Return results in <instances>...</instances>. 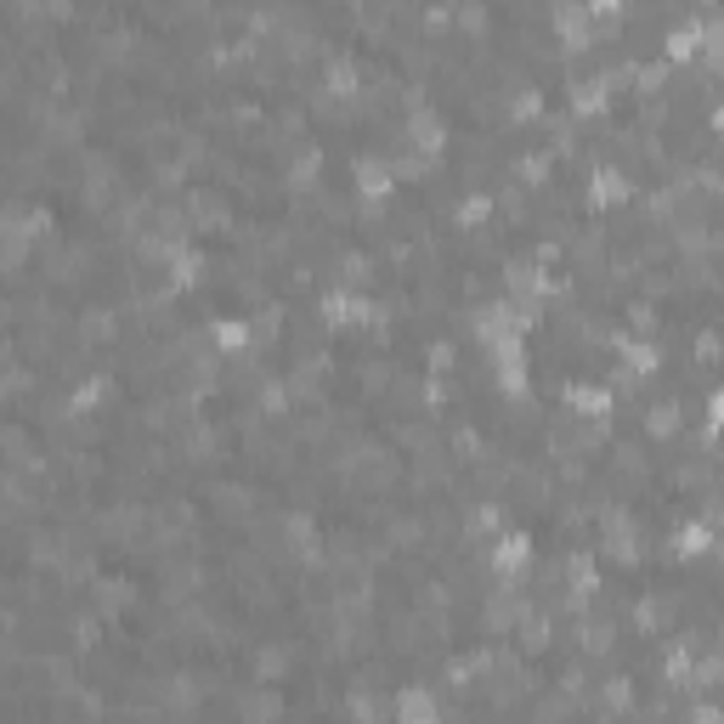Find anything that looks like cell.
<instances>
[{
    "mask_svg": "<svg viewBox=\"0 0 724 724\" xmlns=\"http://www.w3.org/2000/svg\"><path fill=\"white\" fill-rule=\"evenodd\" d=\"M318 312H323V323H329V329H369L380 306H374V300L362 294V289H345V283H340V289H323Z\"/></svg>",
    "mask_w": 724,
    "mask_h": 724,
    "instance_id": "obj_1",
    "label": "cell"
},
{
    "mask_svg": "<svg viewBox=\"0 0 724 724\" xmlns=\"http://www.w3.org/2000/svg\"><path fill=\"white\" fill-rule=\"evenodd\" d=\"M589 210H623V204H634V181L617 170V164H600L594 175H589Z\"/></svg>",
    "mask_w": 724,
    "mask_h": 724,
    "instance_id": "obj_2",
    "label": "cell"
},
{
    "mask_svg": "<svg viewBox=\"0 0 724 724\" xmlns=\"http://www.w3.org/2000/svg\"><path fill=\"white\" fill-rule=\"evenodd\" d=\"M532 561H537V543L526 537V532H499L493 537V572L499 577H521V572H532Z\"/></svg>",
    "mask_w": 724,
    "mask_h": 724,
    "instance_id": "obj_3",
    "label": "cell"
},
{
    "mask_svg": "<svg viewBox=\"0 0 724 724\" xmlns=\"http://www.w3.org/2000/svg\"><path fill=\"white\" fill-rule=\"evenodd\" d=\"M318 181H323V148L318 142H294V153L283 164V188L289 193H318Z\"/></svg>",
    "mask_w": 724,
    "mask_h": 724,
    "instance_id": "obj_4",
    "label": "cell"
},
{
    "mask_svg": "<svg viewBox=\"0 0 724 724\" xmlns=\"http://www.w3.org/2000/svg\"><path fill=\"white\" fill-rule=\"evenodd\" d=\"M204 340H210L215 356H250V351H255L250 318H210V323H204Z\"/></svg>",
    "mask_w": 724,
    "mask_h": 724,
    "instance_id": "obj_5",
    "label": "cell"
},
{
    "mask_svg": "<svg viewBox=\"0 0 724 724\" xmlns=\"http://www.w3.org/2000/svg\"><path fill=\"white\" fill-rule=\"evenodd\" d=\"M351 175H356V199L362 204H385L396 193V175L385 159H351Z\"/></svg>",
    "mask_w": 724,
    "mask_h": 724,
    "instance_id": "obj_6",
    "label": "cell"
},
{
    "mask_svg": "<svg viewBox=\"0 0 724 724\" xmlns=\"http://www.w3.org/2000/svg\"><path fill=\"white\" fill-rule=\"evenodd\" d=\"M566 108H572V119H600L612 108V91H606V80L600 74H589V80H572L566 86Z\"/></svg>",
    "mask_w": 724,
    "mask_h": 724,
    "instance_id": "obj_7",
    "label": "cell"
},
{
    "mask_svg": "<svg viewBox=\"0 0 724 724\" xmlns=\"http://www.w3.org/2000/svg\"><path fill=\"white\" fill-rule=\"evenodd\" d=\"M561 402H566V413H577V419H606V425H612V391L606 385H566L561 391Z\"/></svg>",
    "mask_w": 724,
    "mask_h": 724,
    "instance_id": "obj_8",
    "label": "cell"
},
{
    "mask_svg": "<svg viewBox=\"0 0 724 724\" xmlns=\"http://www.w3.org/2000/svg\"><path fill=\"white\" fill-rule=\"evenodd\" d=\"M521 612H526V600L515 589H499V594H487V606H481V623H487L493 634H510L521 623Z\"/></svg>",
    "mask_w": 724,
    "mask_h": 724,
    "instance_id": "obj_9",
    "label": "cell"
},
{
    "mask_svg": "<svg viewBox=\"0 0 724 724\" xmlns=\"http://www.w3.org/2000/svg\"><path fill=\"white\" fill-rule=\"evenodd\" d=\"M91 606H97V617H102V623H113L125 606H137V589H131L125 577H102V583L91 589Z\"/></svg>",
    "mask_w": 724,
    "mask_h": 724,
    "instance_id": "obj_10",
    "label": "cell"
},
{
    "mask_svg": "<svg viewBox=\"0 0 724 724\" xmlns=\"http://www.w3.org/2000/svg\"><path fill=\"white\" fill-rule=\"evenodd\" d=\"M572 634H577V651H583V656H606V651L617 645V629H612L606 617H589V612H577V629H572Z\"/></svg>",
    "mask_w": 724,
    "mask_h": 724,
    "instance_id": "obj_11",
    "label": "cell"
},
{
    "mask_svg": "<svg viewBox=\"0 0 724 724\" xmlns=\"http://www.w3.org/2000/svg\"><path fill=\"white\" fill-rule=\"evenodd\" d=\"M119 334V318L108 312V306H86L80 318H74V340L80 345H108Z\"/></svg>",
    "mask_w": 724,
    "mask_h": 724,
    "instance_id": "obj_12",
    "label": "cell"
},
{
    "mask_svg": "<svg viewBox=\"0 0 724 724\" xmlns=\"http://www.w3.org/2000/svg\"><path fill=\"white\" fill-rule=\"evenodd\" d=\"M685 431V408L680 402H651L645 408V436L651 442H674Z\"/></svg>",
    "mask_w": 724,
    "mask_h": 724,
    "instance_id": "obj_13",
    "label": "cell"
},
{
    "mask_svg": "<svg viewBox=\"0 0 724 724\" xmlns=\"http://www.w3.org/2000/svg\"><path fill=\"white\" fill-rule=\"evenodd\" d=\"M108 391H113V380H108V374H91V380L74 385V396H69L63 413H69V419H86V413H97V408L108 402Z\"/></svg>",
    "mask_w": 724,
    "mask_h": 724,
    "instance_id": "obj_14",
    "label": "cell"
},
{
    "mask_svg": "<svg viewBox=\"0 0 724 724\" xmlns=\"http://www.w3.org/2000/svg\"><path fill=\"white\" fill-rule=\"evenodd\" d=\"M521 651L526 656H537V651H550L555 645V617H537V612H521Z\"/></svg>",
    "mask_w": 724,
    "mask_h": 724,
    "instance_id": "obj_15",
    "label": "cell"
},
{
    "mask_svg": "<svg viewBox=\"0 0 724 724\" xmlns=\"http://www.w3.org/2000/svg\"><path fill=\"white\" fill-rule=\"evenodd\" d=\"M668 543H674V555H680V561H696V555L713 550V526H707V521H691V526H680Z\"/></svg>",
    "mask_w": 724,
    "mask_h": 724,
    "instance_id": "obj_16",
    "label": "cell"
},
{
    "mask_svg": "<svg viewBox=\"0 0 724 724\" xmlns=\"http://www.w3.org/2000/svg\"><path fill=\"white\" fill-rule=\"evenodd\" d=\"M550 175H555L550 153H521L515 159V188H550Z\"/></svg>",
    "mask_w": 724,
    "mask_h": 724,
    "instance_id": "obj_17",
    "label": "cell"
},
{
    "mask_svg": "<svg viewBox=\"0 0 724 724\" xmlns=\"http://www.w3.org/2000/svg\"><path fill=\"white\" fill-rule=\"evenodd\" d=\"M504 521H510V504H504V499L470 504V532H475V537H481V532H504Z\"/></svg>",
    "mask_w": 724,
    "mask_h": 724,
    "instance_id": "obj_18",
    "label": "cell"
},
{
    "mask_svg": "<svg viewBox=\"0 0 724 724\" xmlns=\"http://www.w3.org/2000/svg\"><path fill=\"white\" fill-rule=\"evenodd\" d=\"M283 674H289V651H283V645H261V651H255V680H261V685H278Z\"/></svg>",
    "mask_w": 724,
    "mask_h": 724,
    "instance_id": "obj_19",
    "label": "cell"
},
{
    "mask_svg": "<svg viewBox=\"0 0 724 724\" xmlns=\"http://www.w3.org/2000/svg\"><path fill=\"white\" fill-rule=\"evenodd\" d=\"M345 289H369L374 283V255H340V272H334Z\"/></svg>",
    "mask_w": 724,
    "mask_h": 724,
    "instance_id": "obj_20",
    "label": "cell"
},
{
    "mask_svg": "<svg viewBox=\"0 0 724 724\" xmlns=\"http://www.w3.org/2000/svg\"><path fill=\"white\" fill-rule=\"evenodd\" d=\"M396 713H402V718H431V713H436V696H431V691H402V696H396Z\"/></svg>",
    "mask_w": 724,
    "mask_h": 724,
    "instance_id": "obj_21",
    "label": "cell"
}]
</instances>
